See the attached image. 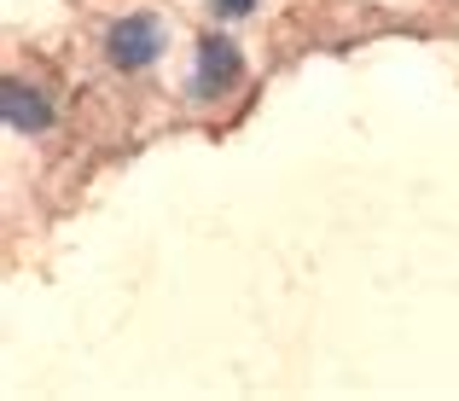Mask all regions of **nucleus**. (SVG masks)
Returning <instances> with one entry per match:
<instances>
[{"mask_svg":"<svg viewBox=\"0 0 459 401\" xmlns=\"http://www.w3.org/2000/svg\"><path fill=\"white\" fill-rule=\"evenodd\" d=\"M163 47H169L163 18H152V12H128V18L111 23V35H105V53H111L117 70H146Z\"/></svg>","mask_w":459,"mask_h":401,"instance_id":"obj_1","label":"nucleus"},{"mask_svg":"<svg viewBox=\"0 0 459 401\" xmlns=\"http://www.w3.org/2000/svg\"><path fill=\"white\" fill-rule=\"evenodd\" d=\"M238 76H245L238 47L227 41V35H204V41H198V76H192V93H198V100H210V93H227Z\"/></svg>","mask_w":459,"mask_h":401,"instance_id":"obj_2","label":"nucleus"},{"mask_svg":"<svg viewBox=\"0 0 459 401\" xmlns=\"http://www.w3.org/2000/svg\"><path fill=\"white\" fill-rule=\"evenodd\" d=\"M210 6H215V12H221V18H245V12H250V6H256V0H210Z\"/></svg>","mask_w":459,"mask_h":401,"instance_id":"obj_4","label":"nucleus"},{"mask_svg":"<svg viewBox=\"0 0 459 401\" xmlns=\"http://www.w3.org/2000/svg\"><path fill=\"white\" fill-rule=\"evenodd\" d=\"M0 105H6V123L18 134H41L53 123V111H47V100L35 88H23V82H6V93H0Z\"/></svg>","mask_w":459,"mask_h":401,"instance_id":"obj_3","label":"nucleus"}]
</instances>
